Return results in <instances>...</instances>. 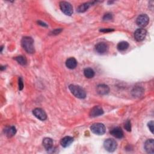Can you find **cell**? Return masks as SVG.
Wrapping results in <instances>:
<instances>
[{"instance_id": "obj_26", "label": "cell", "mask_w": 154, "mask_h": 154, "mask_svg": "<svg viewBox=\"0 0 154 154\" xmlns=\"http://www.w3.org/2000/svg\"><path fill=\"white\" fill-rule=\"evenodd\" d=\"M101 32H112V31H114L113 29H110V28H107V29H101L100 30Z\"/></svg>"}, {"instance_id": "obj_23", "label": "cell", "mask_w": 154, "mask_h": 154, "mask_svg": "<svg viewBox=\"0 0 154 154\" xmlns=\"http://www.w3.org/2000/svg\"><path fill=\"white\" fill-rule=\"evenodd\" d=\"M113 19V16L110 13H107V14H105L104 15V16L103 17V19L104 21H110V20H111Z\"/></svg>"}, {"instance_id": "obj_13", "label": "cell", "mask_w": 154, "mask_h": 154, "mask_svg": "<svg viewBox=\"0 0 154 154\" xmlns=\"http://www.w3.org/2000/svg\"><path fill=\"white\" fill-rule=\"evenodd\" d=\"M110 134L117 139H122L124 137V132L120 128L116 127L112 129L110 131Z\"/></svg>"}, {"instance_id": "obj_22", "label": "cell", "mask_w": 154, "mask_h": 154, "mask_svg": "<svg viewBox=\"0 0 154 154\" xmlns=\"http://www.w3.org/2000/svg\"><path fill=\"white\" fill-rule=\"evenodd\" d=\"M125 128L127 131H131V124L130 120H127L125 124Z\"/></svg>"}, {"instance_id": "obj_24", "label": "cell", "mask_w": 154, "mask_h": 154, "mask_svg": "<svg viewBox=\"0 0 154 154\" xmlns=\"http://www.w3.org/2000/svg\"><path fill=\"white\" fill-rule=\"evenodd\" d=\"M148 128H149V130L151 131L152 133H153V121H150L147 124Z\"/></svg>"}, {"instance_id": "obj_6", "label": "cell", "mask_w": 154, "mask_h": 154, "mask_svg": "<svg viewBox=\"0 0 154 154\" xmlns=\"http://www.w3.org/2000/svg\"><path fill=\"white\" fill-rule=\"evenodd\" d=\"M147 32L144 28H139L134 33V38L138 42L143 41L146 36Z\"/></svg>"}, {"instance_id": "obj_10", "label": "cell", "mask_w": 154, "mask_h": 154, "mask_svg": "<svg viewBox=\"0 0 154 154\" xmlns=\"http://www.w3.org/2000/svg\"><path fill=\"white\" fill-rule=\"evenodd\" d=\"M104 114L103 109L99 106H95L92 108L90 112V116L92 117H95L101 116Z\"/></svg>"}, {"instance_id": "obj_20", "label": "cell", "mask_w": 154, "mask_h": 154, "mask_svg": "<svg viewBox=\"0 0 154 154\" xmlns=\"http://www.w3.org/2000/svg\"><path fill=\"white\" fill-rule=\"evenodd\" d=\"M84 74L86 78H92L95 76V72L91 68H85L84 71Z\"/></svg>"}, {"instance_id": "obj_21", "label": "cell", "mask_w": 154, "mask_h": 154, "mask_svg": "<svg viewBox=\"0 0 154 154\" xmlns=\"http://www.w3.org/2000/svg\"><path fill=\"white\" fill-rule=\"evenodd\" d=\"M15 60H16V61L19 64H20L21 65H25L27 63V59L25 58V57H23V56L16 57L15 58Z\"/></svg>"}, {"instance_id": "obj_18", "label": "cell", "mask_w": 154, "mask_h": 154, "mask_svg": "<svg viewBox=\"0 0 154 154\" xmlns=\"http://www.w3.org/2000/svg\"><path fill=\"white\" fill-rule=\"evenodd\" d=\"M129 47V43L125 41H122L118 43L117 45V49L120 51H124L128 49Z\"/></svg>"}, {"instance_id": "obj_16", "label": "cell", "mask_w": 154, "mask_h": 154, "mask_svg": "<svg viewBox=\"0 0 154 154\" xmlns=\"http://www.w3.org/2000/svg\"><path fill=\"white\" fill-rule=\"evenodd\" d=\"M73 141H74V139L72 137L69 136H66L61 139L60 143L63 147H67L69 146Z\"/></svg>"}, {"instance_id": "obj_12", "label": "cell", "mask_w": 154, "mask_h": 154, "mask_svg": "<svg viewBox=\"0 0 154 154\" xmlns=\"http://www.w3.org/2000/svg\"><path fill=\"white\" fill-rule=\"evenodd\" d=\"M96 51L99 54H104L107 52L108 49V45L103 42L98 43L95 46Z\"/></svg>"}, {"instance_id": "obj_15", "label": "cell", "mask_w": 154, "mask_h": 154, "mask_svg": "<svg viewBox=\"0 0 154 154\" xmlns=\"http://www.w3.org/2000/svg\"><path fill=\"white\" fill-rule=\"evenodd\" d=\"M43 145L46 150H51L53 148V141L50 138H45L43 140Z\"/></svg>"}, {"instance_id": "obj_11", "label": "cell", "mask_w": 154, "mask_h": 154, "mask_svg": "<svg viewBox=\"0 0 154 154\" xmlns=\"http://www.w3.org/2000/svg\"><path fill=\"white\" fill-rule=\"evenodd\" d=\"M97 91L101 95H107L110 91V88L107 85L105 84H99L98 85Z\"/></svg>"}, {"instance_id": "obj_4", "label": "cell", "mask_w": 154, "mask_h": 154, "mask_svg": "<svg viewBox=\"0 0 154 154\" xmlns=\"http://www.w3.org/2000/svg\"><path fill=\"white\" fill-rule=\"evenodd\" d=\"M60 7L63 13L68 16H71L73 13V7L72 5L66 1H61L60 3Z\"/></svg>"}, {"instance_id": "obj_1", "label": "cell", "mask_w": 154, "mask_h": 154, "mask_svg": "<svg viewBox=\"0 0 154 154\" xmlns=\"http://www.w3.org/2000/svg\"><path fill=\"white\" fill-rule=\"evenodd\" d=\"M34 41L30 37H24L21 41V45L23 48L29 54H33L35 52L34 48Z\"/></svg>"}, {"instance_id": "obj_14", "label": "cell", "mask_w": 154, "mask_h": 154, "mask_svg": "<svg viewBox=\"0 0 154 154\" xmlns=\"http://www.w3.org/2000/svg\"><path fill=\"white\" fill-rule=\"evenodd\" d=\"M66 66L68 68L70 69H74L77 66V61L75 58L71 57L66 60Z\"/></svg>"}, {"instance_id": "obj_17", "label": "cell", "mask_w": 154, "mask_h": 154, "mask_svg": "<svg viewBox=\"0 0 154 154\" xmlns=\"http://www.w3.org/2000/svg\"><path fill=\"white\" fill-rule=\"evenodd\" d=\"M4 134H6V136L7 137H12L13 136H15V134L16 133V128L15 127H6L4 130Z\"/></svg>"}, {"instance_id": "obj_3", "label": "cell", "mask_w": 154, "mask_h": 154, "mask_svg": "<svg viewBox=\"0 0 154 154\" xmlns=\"http://www.w3.org/2000/svg\"><path fill=\"white\" fill-rule=\"evenodd\" d=\"M90 130L92 133L99 136L104 134L106 131L105 125L101 123H97V124H93L90 127Z\"/></svg>"}, {"instance_id": "obj_19", "label": "cell", "mask_w": 154, "mask_h": 154, "mask_svg": "<svg viewBox=\"0 0 154 154\" xmlns=\"http://www.w3.org/2000/svg\"><path fill=\"white\" fill-rule=\"evenodd\" d=\"M91 3H84L81 5H80L78 9H77V11L79 12V13H84L85 12V11H87L88 8L90 7Z\"/></svg>"}, {"instance_id": "obj_25", "label": "cell", "mask_w": 154, "mask_h": 154, "mask_svg": "<svg viewBox=\"0 0 154 154\" xmlns=\"http://www.w3.org/2000/svg\"><path fill=\"white\" fill-rule=\"evenodd\" d=\"M24 87V84H23V81L21 78H19V89L20 90H22L23 89Z\"/></svg>"}, {"instance_id": "obj_7", "label": "cell", "mask_w": 154, "mask_h": 154, "mask_svg": "<svg viewBox=\"0 0 154 154\" xmlns=\"http://www.w3.org/2000/svg\"><path fill=\"white\" fill-rule=\"evenodd\" d=\"M149 18L146 14H142L139 16L136 21L137 24L141 27H146L149 24Z\"/></svg>"}, {"instance_id": "obj_8", "label": "cell", "mask_w": 154, "mask_h": 154, "mask_svg": "<svg viewBox=\"0 0 154 154\" xmlns=\"http://www.w3.org/2000/svg\"><path fill=\"white\" fill-rule=\"evenodd\" d=\"M33 114H34V116L37 117L38 119H39V120H42V121H44L47 118V116L46 113L41 108H35L33 111Z\"/></svg>"}, {"instance_id": "obj_2", "label": "cell", "mask_w": 154, "mask_h": 154, "mask_svg": "<svg viewBox=\"0 0 154 154\" xmlns=\"http://www.w3.org/2000/svg\"><path fill=\"white\" fill-rule=\"evenodd\" d=\"M69 88L71 93L77 98L84 99L86 97V92L85 90L80 85L71 84L69 86Z\"/></svg>"}, {"instance_id": "obj_5", "label": "cell", "mask_w": 154, "mask_h": 154, "mask_svg": "<svg viewBox=\"0 0 154 154\" xmlns=\"http://www.w3.org/2000/svg\"><path fill=\"white\" fill-rule=\"evenodd\" d=\"M117 142L113 139H107L104 143V148L110 152H114L117 148Z\"/></svg>"}, {"instance_id": "obj_9", "label": "cell", "mask_w": 154, "mask_h": 154, "mask_svg": "<svg viewBox=\"0 0 154 154\" xmlns=\"http://www.w3.org/2000/svg\"><path fill=\"white\" fill-rule=\"evenodd\" d=\"M144 149L149 153L153 154L154 153V141L153 139L147 140L144 143Z\"/></svg>"}]
</instances>
